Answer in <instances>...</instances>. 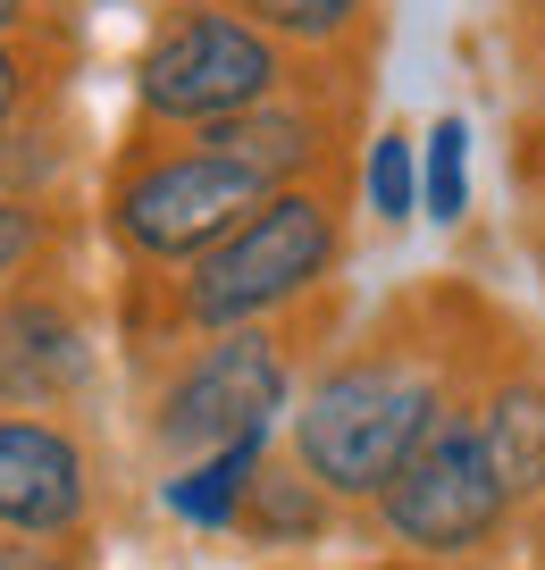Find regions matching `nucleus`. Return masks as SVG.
I'll list each match as a JSON object with an SVG mask.
<instances>
[{
	"instance_id": "nucleus-5",
	"label": "nucleus",
	"mask_w": 545,
	"mask_h": 570,
	"mask_svg": "<svg viewBox=\"0 0 545 570\" xmlns=\"http://www.w3.org/2000/svg\"><path fill=\"white\" fill-rule=\"evenodd\" d=\"M294 377H302V344L294 327H227V336H194L168 361V377L152 386V453L168 470H194L211 453L235 445H269V428L294 411Z\"/></svg>"
},
{
	"instance_id": "nucleus-17",
	"label": "nucleus",
	"mask_w": 545,
	"mask_h": 570,
	"mask_svg": "<svg viewBox=\"0 0 545 570\" xmlns=\"http://www.w3.org/2000/svg\"><path fill=\"white\" fill-rule=\"evenodd\" d=\"M9 35H76L68 0H0V42Z\"/></svg>"
},
{
	"instance_id": "nucleus-10",
	"label": "nucleus",
	"mask_w": 545,
	"mask_h": 570,
	"mask_svg": "<svg viewBox=\"0 0 545 570\" xmlns=\"http://www.w3.org/2000/svg\"><path fill=\"white\" fill-rule=\"evenodd\" d=\"M68 76H76V35H9L0 42V135L68 109Z\"/></svg>"
},
{
	"instance_id": "nucleus-1",
	"label": "nucleus",
	"mask_w": 545,
	"mask_h": 570,
	"mask_svg": "<svg viewBox=\"0 0 545 570\" xmlns=\"http://www.w3.org/2000/svg\"><path fill=\"white\" fill-rule=\"evenodd\" d=\"M454 294L428 285V294H395L370 320V336L335 344L311 377H302L294 411H285V453L328 487L335 503H361L378 512L403 462L437 436V420L495 370L512 361L504 344L470 361V336L445 327Z\"/></svg>"
},
{
	"instance_id": "nucleus-11",
	"label": "nucleus",
	"mask_w": 545,
	"mask_h": 570,
	"mask_svg": "<svg viewBox=\"0 0 545 570\" xmlns=\"http://www.w3.org/2000/svg\"><path fill=\"white\" fill-rule=\"evenodd\" d=\"M252 26H269L278 42H294L302 59H361V35H370L378 0H227Z\"/></svg>"
},
{
	"instance_id": "nucleus-13",
	"label": "nucleus",
	"mask_w": 545,
	"mask_h": 570,
	"mask_svg": "<svg viewBox=\"0 0 545 570\" xmlns=\"http://www.w3.org/2000/svg\"><path fill=\"white\" fill-rule=\"evenodd\" d=\"M420 210L437 218V227H461V218H470V118H461V109H445L420 135Z\"/></svg>"
},
{
	"instance_id": "nucleus-9",
	"label": "nucleus",
	"mask_w": 545,
	"mask_h": 570,
	"mask_svg": "<svg viewBox=\"0 0 545 570\" xmlns=\"http://www.w3.org/2000/svg\"><path fill=\"white\" fill-rule=\"evenodd\" d=\"M328 529H335V495H328V487H319L294 453L261 462V479H252V503H244V520H235V537L285 553V546H319Z\"/></svg>"
},
{
	"instance_id": "nucleus-20",
	"label": "nucleus",
	"mask_w": 545,
	"mask_h": 570,
	"mask_svg": "<svg viewBox=\"0 0 545 570\" xmlns=\"http://www.w3.org/2000/svg\"><path fill=\"white\" fill-rule=\"evenodd\" d=\"M387 570H445V562H387ZM461 570H470V562H461Z\"/></svg>"
},
{
	"instance_id": "nucleus-6",
	"label": "nucleus",
	"mask_w": 545,
	"mask_h": 570,
	"mask_svg": "<svg viewBox=\"0 0 545 570\" xmlns=\"http://www.w3.org/2000/svg\"><path fill=\"white\" fill-rule=\"evenodd\" d=\"M512 520H520V503H512L504 470H495L487 420H478V386H470L437 420V436L403 462V479L378 495V529H387V546H403L411 562L461 570V562H478L495 537H512Z\"/></svg>"
},
{
	"instance_id": "nucleus-12",
	"label": "nucleus",
	"mask_w": 545,
	"mask_h": 570,
	"mask_svg": "<svg viewBox=\"0 0 545 570\" xmlns=\"http://www.w3.org/2000/svg\"><path fill=\"white\" fill-rule=\"evenodd\" d=\"M261 462H269V445H235V453H211V462H194V470H168V512L185 520V529H235L244 520V503H252V479H261Z\"/></svg>"
},
{
	"instance_id": "nucleus-2",
	"label": "nucleus",
	"mask_w": 545,
	"mask_h": 570,
	"mask_svg": "<svg viewBox=\"0 0 545 570\" xmlns=\"http://www.w3.org/2000/svg\"><path fill=\"white\" fill-rule=\"evenodd\" d=\"M335 268H344V185H294V194H269L218 252L176 268L159 303L126 294V336L194 344L227 336V327H269L311 294H328Z\"/></svg>"
},
{
	"instance_id": "nucleus-21",
	"label": "nucleus",
	"mask_w": 545,
	"mask_h": 570,
	"mask_svg": "<svg viewBox=\"0 0 545 570\" xmlns=\"http://www.w3.org/2000/svg\"><path fill=\"white\" fill-rule=\"evenodd\" d=\"M0 411H9V394H0Z\"/></svg>"
},
{
	"instance_id": "nucleus-8",
	"label": "nucleus",
	"mask_w": 545,
	"mask_h": 570,
	"mask_svg": "<svg viewBox=\"0 0 545 570\" xmlns=\"http://www.w3.org/2000/svg\"><path fill=\"white\" fill-rule=\"evenodd\" d=\"M93 520V453L59 411H0V537H76Z\"/></svg>"
},
{
	"instance_id": "nucleus-14",
	"label": "nucleus",
	"mask_w": 545,
	"mask_h": 570,
	"mask_svg": "<svg viewBox=\"0 0 545 570\" xmlns=\"http://www.w3.org/2000/svg\"><path fill=\"white\" fill-rule=\"evenodd\" d=\"M361 194H370V218L378 227H403L420 210V142L403 126H378L370 151H361Z\"/></svg>"
},
{
	"instance_id": "nucleus-7",
	"label": "nucleus",
	"mask_w": 545,
	"mask_h": 570,
	"mask_svg": "<svg viewBox=\"0 0 545 570\" xmlns=\"http://www.w3.org/2000/svg\"><path fill=\"white\" fill-rule=\"evenodd\" d=\"M93 370H101V336L59 277L0 294V394H9V411H68L93 386Z\"/></svg>"
},
{
	"instance_id": "nucleus-3",
	"label": "nucleus",
	"mask_w": 545,
	"mask_h": 570,
	"mask_svg": "<svg viewBox=\"0 0 545 570\" xmlns=\"http://www.w3.org/2000/svg\"><path fill=\"white\" fill-rule=\"evenodd\" d=\"M269 202V185L244 160H227L211 135H168L152 126L118 142L109 160V194H101V235L118 244V261L135 277H176L202 252H218L252 210Z\"/></svg>"
},
{
	"instance_id": "nucleus-4",
	"label": "nucleus",
	"mask_w": 545,
	"mask_h": 570,
	"mask_svg": "<svg viewBox=\"0 0 545 570\" xmlns=\"http://www.w3.org/2000/svg\"><path fill=\"white\" fill-rule=\"evenodd\" d=\"M328 59H302L269 26H252L227 0H168L135 51V126H168V135H202L244 109H269L302 92Z\"/></svg>"
},
{
	"instance_id": "nucleus-16",
	"label": "nucleus",
	"mask_w": 545,
	"mask_h": 570,
	"mask_svg": "<svg viewBox=\"0 0 545 570\" xmlns=\"http://www.w3.org/2000/svg\"><path fill=\"white\" fill-rule=\"evenodd\" d=\"M512 51H520V85H528V135H545V18L512 9Z\"/></svg>"
},
{
	"instance_id": "nucleus-15",
	"label": "nucleus",
	"mask_w": 545,
	"mask_h": 570,
	"mask_svg": "<svg viewBox=\"0 0 545 570\" xmlns=\"http://www.w3.org/2000/svg\"><path fill=\"white\" fill-rule=\"evenodd\" d=\"M51 261V202H18L0 194V294H18V285L42 277Z\"/></svg>"
},
{
	"instance_id": "nucleus-19",
	"label": "nucleus",
	"mask_w": 545,
	"mask_h": 570,
	"mask_svg": "<svg viewBox=\"0 0 545 570\" xmlns=\"http://www.w3.org/2000/svg\"><path fill=\"white\" fill-rule=\"evenodd\" d=\"M520 194H528V210H537V235H545V135L520 142Z\"/></svg>"
},
{
	"instance_id": "nucleus-18",
	"label": "nucleus",
	"mask_w": 545,
	"mask_h": 570,
	"mask_svg": "<svg viewBox=\"0 0 545 570\" xmlns=\"http://www.w3.org/2000/svg\"><path fill=\"white\" fill-rule=\"evenodd\" d=\"M0 570H76V553L51 537H0Z\"/></svg>"
}]
</instances>
